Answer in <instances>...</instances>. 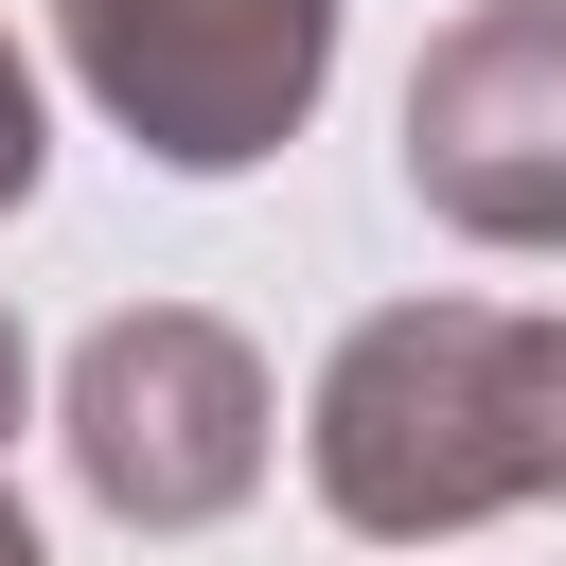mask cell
Instances as JSON below:
<instances>
[{
	"mask_svg": "<svg viewBox=\"0 0 566 566\" xmlns=\"http://www.w3.org/2000/svg\"><path fill=\"white\" fill-rule=\"evenodd\" d=\"M407 177L478 248H566V0H478L407 71Z\"/></svg>",
	"mask_w": 566,
	"mask_h": 566,
	"instance_id": "277c9868",
	"label": "cell"
},
{
	"mask_svg": "<svg viewBox=\"0 0 566 566\" xmlns=\"http://www.w3.org/2000/svg\"><path fill=\"white\" fill-rule=\"evenodd\" d=\"M0 424H18V318H0Z\"/></svg>",
	"mask_w": 566,
	"mask_h": 566,
	"instance_id": "52a82bcc",
	"label": "cell"
},
{
	"mask_svg": "<svg viewBox=\"0 0 566 566\" xmlns=\"http://www.w3.org/2000/svg\"><path fill=\"white\" fill-rule=\"evenodd\" d=\"M71 460L106 513L142 531H195L265 478V371L212 336V318H106L71 354Z\"/></svg>",
	"mask_w": 566,
	"mask_h": 566,
	"instance_id": "3957f363",
	"label": "cell"
},
{
	"mask_svg": "<svg viewBox=\"0 0 566 566\" xmlns=\"http://www.w3.org/2000/svg\"><path fill=\"white\" fill-rule=\"evenodd\" d=\"M318 495L389 548L548 495V318H495V301L371 318L318 389Z\"/></svg>",
	"mask_w": 566,
	"mask_h": 566,
	"instance_id": "6da1fadb",
	"label": "cell"
},
{
	"mask_svg": "<svg viewBox=\"0 0 566 566\" xmlns=\"http://www.w3.org/2000/svg\"><path fill=\"white\" fill-rule=\"evenodd\" d=\"M318 53H336V0H71V71H88L177 177L265 159V142L318 106Z\"/></svg>",
	"mask_w": 566,
	"mask_h": 566,
	"instance_id": "7a4b0ae2",
	"label": "cell"
},
{
	"mask_svg": "<svg viewBox=\"0 0 566 566\" xmlns=\"http://www.w3.org/2000/svg\"><path fill=\"white\" fill-rule=\"evenodd\" d=\"M0 566H35V531H18V495H0Z\"/></svg>",
	"mask_w": 566,
	"mask_h": 566,
	"instance_id": "ba28073f",
	"label": "cell"
},
{
	"mask_svg": "<svg viewBox=\"0 0 566 566\" xmlns=\"http://www.w3.org/2000/svg\"><path fill=\"white\" fill-rule=\"evenodd\" d=\"M35 195V88H18V53H0V212Z\"/></svg>",
	"mask_w": 566,
	"mask_h": 566,
	"instance_id": "5b68a950",
	"label": "cell"
},
{
	"mask_svg": "<svg viewBox=\"0 0 566 566\" xmlns=\"http://www.w3.org/2000/svg\"><path fill=\"white\" fill-rule=\"evenodd\" d=\"M548 495H566V318H548Z\"/></svg>",
	"mask_w": 566,
	"mask_h": 566,
	"instance_id": "8992f818",
	"label": "cell"
}]
</instances>
